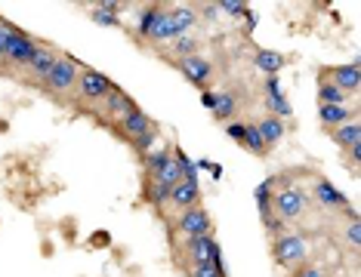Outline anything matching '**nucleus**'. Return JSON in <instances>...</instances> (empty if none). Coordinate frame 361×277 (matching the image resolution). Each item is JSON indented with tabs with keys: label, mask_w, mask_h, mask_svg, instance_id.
Returning a JSON list of instances; mask_svg holds the SVG:
<instances>
[{
	"label": "nucleus",
	"mask_w": 361,
	"mask_h": 277,
	"mask_svg": "<svg viewBox=\"0 0 361 277\" xmlns=\"http://www.w3.org/2000/svg\"><path fill=\"white\" fill-rule=\"evenodd\" d=\"M306 256H309V246H306V240L299 234H281V237H275L272 259L281 268H299L306 262Z\"/></svg>",
	"instance_id": "nucleus-1"
},
{
	"label": "nucleus",
	"mask_w": 361,
	"mask_h": 277,
	"mask_svg": "<svg viewBox=\"0 0 361 277\" xmlns=\"http://www.w3.org/2000/svg\"><path fill=\"white\" fill-rule=\"evenodd\" d=\"M179 71L186 74V80L192 86H201V90H204L210 74H213V65L204 59V55H188V59H179Z\"/></svg>",
	"instance_id": "nucleus-8"
},
{
	"label": "nucleus",
	"mask_w": 361,
	"mask_h": 277,
	"mask_svg": "<svg viewBox=\"0 0 361 277\" xmlns=\"http://www.w3.org/2000/svg\"><path fill=\"white\" fill-rule=\"evenodd\" d=\"M216 96H219V92H210V90H204V96H201V105H204L207 111H213V108H216Z\"/></svg>",
	"instance_id": "nucleus-39"
},
{
	"label": "nucleus",
	"mask_w": 361,
	"mask_h": 277,
	"mask_svg": "<svg viewBox=\"0 0 361 277\" xmlns=\"http://www.w3.org/2000/svg\"><path fill=\"white\" fill-rule=\"evenodd\" d=\"M77 90H81V98L96 102V98H105L112 92V80L102 71H96V68H84L81 77H77Z\"/></svg>",
	"instance_id": "nucleus-5"
},
{
	"label": "nucleus",
	"mask_w": 361,
	"mask_h": 277,
	"mask_svg": "<svg viewBox=\"0 0 361 277\" xmlns=\"http://www.w3.org/2000/svg\"><path fill=\"white\" fill-rule=\"evenodd\" d=\"M90 16H93V22H96V25H102V28H118V25H121V18H118V16H112V12L99 10V6H93V10H90Z\"/></svg>",
	"instance_id": "nucleus-30"
},
{
	"label": "nucleus",
	"mask_w": 361,
	"mask_h": 277,
	"mask_svg": "<svg viewBox=\"0 0 361 277\" xmlns=\"http://www.w3.org/2000/svg\"><path fill=\"white\" fill-rule=\"evenodd\" d=\"M155 142H158V129L151 127V129H149V133H145V135H139V139H133V145L139 148V154H149V151H151V145H155Z\"/></svg>",
	"instance_id": "nucleus-32"
},
{
	"label": "nucleus",
	"mask_w": 361,
	"mask_h": 277,
	"mask_svg": "<svg viewBox=\"0 0 361 277\" xmlns=\"http://www.w3.org/2000/svg\"><path fill=\"white\" fill-rule=\"evenodd\" d=\"M330 83L336 86V90H343V92H355L358 90V83H361V68L355 65H340V68H334V71H330Z\"/></svg>",
	"instance_id": "nucleus-13"
},
{
	"label": "nucleus",
	"mask_w": 361,
	"mask_h": 277,
	"mask_svg": "<svg viewBox=\"0 0 361 277\" xmlns=\"http://www.w3.org/2000/svg\"><path fill=\"white\" fill-rule=\"evenodd\" d=\"M293 277H324V271L318 265H299V271Z\"/></svg>",
	"instance_id": "nucleus-37"
},
{
	"label": "nucleus",
	"mask_w": 361,
	"mask_h": 277,
	"mask_svg": "<svg viewBox=\"0 0 361 277\" xmlns=\"http://www.w3.org/2000/svg\"><path fill=\"white\" fill-rule=\"evenodd\" d=\"M186 250H188V256H192V265H204L213 259L219 243L213 234H201V237H186Z\"/></svg>",
	"instance_id": "nucleus-11"
},
{
	"label": "nucleus",
	"mask_w": 361,
	"mask_h": 277,
	"mask_svg": "<svg viewBox=\"0 0 361 277\" xmlns=\"http://www.w3.org/2000/svg\"><path fill=\"white\" fill-rule=\"evenodd\" d=\"M235 108H238L235 96H232V92H219V96H216V108H213V117H216L219 123L232 120V117H235Z\"/></svg>",
	"instance_id": "nucleus-24"
},
{
	"label": "nucleus",
	"mask_w": 361,
	"mask_h": 277,
	"mask_svg": "<svg viewBox=\"0 0 361 277\" xmlns=\"http://www.w3.org/2000/svg\"><path fill=\"white\" fill-rule=\"evenodd\" d=\"M7 34H10V25H0V62L7 59Z\"/></svg>",
	"instance_id": "nucleus-38"
},
{
	"label": "nucleus",
	"mask_w": 361,
	"mask_h": 277,
	"mask_svg": "<svg viewBox=\"0 0 361 277\" xmlns=\"http://www.w3.org/2000/svg\"><path fill=\"white\" fill-rule=\"evenodd\" d=\"M219 10L229 12V16H244V12H247V6H244V3H232V0H223V3H219Z\"/></svg>",
	"instance_id": "nucleus-36"
},
{
	"label": "nucleus",
	"mask_w": 361,
	"mask_h": 277,
	"mask_svg": "<svg viewBox=\"0 0 361 277\" xmlns=\"http://www.w3.org/2000/svg\"><path fill=\"white\" fill-rule=\"evenodd\" d=\"M349 154H352V160H358V157H361V142H358V145L349 148Z\"/></svg>",
	"instance_id": "nucleus-40"
},
{
	"label": "nucleus",
	"mask_w": 361,
	"mask_h": 277,
	"mask_svg": "<svg viewBox=\"0 0 361 277\" xmlns=\"http://www.w3.org/2000/svg\"><path fill=\"white\" fill-rule=\"evenodd\" d=\"M38 49H40V43L32 40L25 31L10 28V34H7V62L10 65H28Z\"/></svg>",
	"instance_id": "nucleus-3"
},
{
	"label": "nucleus",
	"mask_w": 361,
	"mask_h": 277,
	"mask_svg": "<svg viewBox=\"0 0 361 277\" xmlns=\"http://www.w3.org/2000/svg\"><path fill=\"white\" fill-rule=\"evenodd\" d=\"M121 133L127 135V139H139V135H145L151 129V120H149V114L145 111H139V108H133V111H127L124 117H121Z\"/></svg>",
	"instance_id": "nucleus-12"
},
{
	"label": "nucleus",
	"mask_w": 361,
	"mask_h": 277,
	"mask_svg": "<svg viewBox=\"0 0 361 277\" xmlns=\"http://www.w3.org/2000/svg\"><path fill=\"white\" fill-rule=\"evenodd\" d=\"M198 197H201V188H198V179H182L170 188V203L176 209H188V207H198Z\"/></svg>",
	"instance_id": "nucleus-9"
},
{
	"label": "nucleus",
	"mask_w": 361,
	"mask_h": 277,
	"mask_svg": "<svg viewBox=\"0 0 361 277\" xmlns=\"http://www.w3.org/2000/svg\"><path fill=\"white\" fill-rule=\"evenodd\" d=\"M225 135H229L232 142H238V145H244V123H229V127H225Z\"/></svg>",
	"instance_id": "nucleus-34"
},
{
	"label": "nucleus",
	"mask_w": 361,
	"mask_h": 277,
	"mask_svg": "<svg viewBox=\"0 0 361 277\" xmlns=\"http://www.w3.org/2000/svg\"><path fill=\"white\" fill-rule=\"evenodd\" d=\"M346 240H349V246H352V250H358V246H361V222H358V219L349 222V228H346Z\"/></svg>",
	"instance_id": "nucleus-33"
},
{
	"label": "nucleus",
	"mask_w": 361,
	"mask_h": 277,
	"mask_svg": "<svg viewBox=\"0 0 361 277\" xmlns=\"http://www.w3.org/2000/svg\"><path fill=\"white\" fill-rule=\"evenodd\" d=\"M170 53L188 59V55H198V37L195 34H179L176 40H170Z\"/></svg>",
	"instance_id": "nucleus-23"
},
{
	"label": "nucleus",
	"mask_w": 361,
	"mask_h": 277,
	"mask_svg": "<svg viewBox=\"0 0 361 277\" xmlns=\"http://www.w3.org/2000/svg\"><path fill=\"white\" fill-rule=\"evenodd\" d=\"M262 225H266V231L272 234V237H281V234H287V222L278 219V215H266V219H262Z\"/></svg>",
	"instance_id": "nucleus-31"
},
{
	"label": "nucleus",
	"mask_w": 361,
	"mask_h": 277,
	"mask_svg": "<svg viewBox=\"0 0 361 277\" xmlns=\"http://www.w3.org/2000/svg\"><path fill=\"white\" fill-rule=\"evenodd\" d=\"M253 65L260 68L266 77H278V71L287 65V59L281 53H275V49H260V53L253 55Z\"/></svg>",
	"instance_id": "nucleus-15"
},
{
	"label": "nucleus",
	"mask_w": 361,
	"mask_h": 277,
	"mask_svg": "<svg viewBox=\"0 0 361 277\" xmlns=\"http://www.w3.org/2000/svg\"><path fill=\"white\" fill-rule=\"evenodd\" d=\"M266 108L272 111V117H281V120L293 114V108H290V102H287V96L281 92L278 77H266Z\"/></svg>",
	"instance_id": "nucleus-10"
},
{
	"label": "nucleus",
	"mask_w": 361,
	"mask_h": 277,
	"mask_svg": "<svg viewBox=\"0 0 361 277\" xmlns=\"http://www.w3.org/2000/svg\"><path fill=\"white\" fill-rule=\"evenodd\" d=\"M272 185L275 182H260L256 185V207H260V215L266 219V215H272Z\"/></svg>",
	"instance_id": "nucleus-27"
},
{
	"label": "nucleus",
	"mask_w": 361,
	"mask_h": 277,
	"mask_svg": "<svg viewBox=\"0 0 361 277\" xmlns=\"http://www.w3.org/2000/svg\"><path fill=\"white\" fill-rule=\"evenodd\" d=\"M77 77H81V68H77L75 59H62L59 55V62L53 65V71L44 77V83L50 86L53 92H69L71 86L77 83Z\"/></svg>",
	"instance_id": "nucleus-4"
},
{
	"label": "nucleus",
	"mask_w": 361,
	"mask_h": 277,
	"mask_svg": "<svg viewBox=\"0 0 361 277\" xmlns=\"http://www.w3.org/2000/svg\"><path fill=\"white\" fill-rule=\"evenodd\" d=\"M145 200H149V203H155V207H161V203H170V185H164V182H155V179H151V185H149V194H145Z\"/></svg>",
	"instance_id": "nucleus-29"
},
{
	"label": "nucleus",
	"mask_w": 361,
	"mask_h": 277,
	"mask_svg": "<svg viewBox=\"0 0 361 277\" xmlns=\"http://www.w3.org/2000/svg\"><path fill=\"white\" fill-rule=\"evenodd\" d=\"M161 6H145L142 12H139V18H136V34L139 37H149L151 31H155V25H158V18H161Z\"/></svg>",
	"instance_id": "nucleus-22"
},
{
	"label": "nucleus",
	"mask_w": 361,
	"mask_h": 277,
	"mask_svg": "<svg viewBox=\"0 0 361 277\" xmlns=\"http://www.w3.org/2000/svg\"><path fill=\"white\" fill-rule=\"evenodd\" d=\"M312 197H315V203H321V207H327V209H349L346 194H343L334 182H327V179H315Z\"/></svg>",
	"instance_id": "nucleus-7"
},
{
	"label": "nucleus",
	"mask_w": 361,
	"mask_h": 277,
	"mask_svg": "<svg viewBox=\"0 0 361 277\" xmlns=\"http://www.w3.org/2000/svg\"><path fill=\"white\" fill-rule=\"evenodd\" d=\"M272 209H275V215L284 222L299 219V215L306 213V194L299 188H293V185H287L278 194H272Z\"/></svg>",
	"instance_id": "nucleus-2"
},
{
	"label": "nucleus",
	"mask_w": 361,
	"mask_h": 277,
	"mask_svg": "<svg viewBox=\"0 0 361 277\" xmlns=\"http://www.w3.org/2000/svg\"><path fill=\"white\" fill-rule=\"evenodd\" d=\"M173 160V151L170 148H158V151H149L145 154V166H149V172H151V179L158 176V172L164 170V166Z\"/></svg>",
	"instance_id": "nucleus-25"
},
{
	"label": "nucleus",
	"mask_w": 361,
	"mask_h": 277,
	"mask_svg": "<svg viewBox=\"0 0 361 277\" xmlns=\"http://www.w3.org/2000/svg\"><path fill=\"white\" fill-rule=\"evenodd\" d=\"M334 142H336L340 148H352V145H358V142H361V127H358V123H352V120L343 123V127H336V129H334Z\"/></svg>",
	"instance_id": "nucleus-21"
},
{
	"label": "nucleus",
	"mask_w": 361,
	"mask_h": 277,
	"mask_svg": "<svg viewBox=\"0 0 361 277\" xmlns=\"http://www.w3.org/2000/svg\"><path fill=\"white\" fill-rule=\"evenodd\" d=\"M244 148L253 151V154H266L269 151V148L262 145L260 133H256V123H244Z\"/></svg>",
	"instance_id": "nucleus-28"
},
{
	"label": "nucleus",
	"mask_w": 361,
	"mask_h": 277,
	"mask_svg": "<svg viewBox=\"0 0 361 277\" xmlns=\"http://www.w3.org/2000/svg\"><path fill=\"white\" fill-rule=\"evenodd\" d=\"M176 228H179L186 237H201V234H210L213 222H210V213H207L204 207H188V209H182Z\"/></svg>",
	"instance_id": "nucleus-6"
},
{
	"label": "nucleus",
	"mask_w": 361,
	"mask_h": 277,
	"mask_svg": "<svg viewBox=\"0 0 361 277\" xmlns=\"http://www.w3.org/2000/svg\"><path fill=\"white\" fill-rule=\"evenodd\" d=\"M318 102L321 105H346V92L336 90L330 80H321V86H318Z\"/></svg>",
	"instance_id": "nucleus-26"
},
{
	"label": "nucleus",
	"mask_w": 361,
	"mask_h": 277,
	"mask_svg": "<svg viewBox=\"0 0 361 277\" xmlns=\"http://www.w3.org/2000/svg\"><path fill=\"white\" fill-rule=\"evenodd\" d=\"M256 133H260V139H262V145H278L281 139H284V120L281 117H272V114H266L260 123H256Z\"/></svg>",
	"instance_id": "nucleus-14"
},
{
	"label": "nucleus",
	"mask_w": 361,
	"mask_h": 277,
	"mask_svg": "<svg viewBox=\"0 0 361 277\" xmlns=\"http://www.w3.org/2000/svg\"><path fill=\"white\" fill-rule=\"evenodd\" d=\"M192 277H223V274H216L213 265L204 262V265H192Z\"/></svg>",
	"instance_id": "nucleus-35"
},
{
	"label": "nucleus",
	"mask_w": 361,
	"mask_h": 277,
	"mask_svg": "<svg viewBox=\"0 0 361 277\" xmlns=\"http://www.w3.org/2000/svg\"><path fill=\"white\" fill-rule=\"evenodd\" d=\"M170 16H173V25L179 34H192V28L198 25V12H195L192 6H173Z\"/></svg>",
	"instance_id": "nucleus-19"
},
{
	"label": "nucleus",
	"mask_w": 361,
	"mask_h": 277,
	"mask_svg": "<svg viewBox=\"0 0 361 277\" xmlns=\"http://www.w3.org/2000/svg\"><path fill=\"white\" fill-rule=\"evenodd\" d=\"M59 62V55L53 53V49H47V47H40L38 53H34V59L28 62V68H32L34 74H38V77H47V74L53 71V65H56Z\"/></svg>",
	"instance_id": "nucleus-18"
},
{
	"label": "nucleus",
	"mask_w": 361,
	"mask_h": 277,
	"mask_svg": "<svg viewBox=\"0 0 361 277\" xmlns=\"http://www.w3.org/2000/svg\"><path fill=\"white\" fill-rule=\"evenodd\" d=\"M318 117H321L324 127L336 129V127H343V123L352 120V111H349L346 105H321V108H318Z\"/></svg>",
	"instance_id": "nucleus-16"
},
{
	"label": "nucleus",
	"mask_w": 361,
	"mask_h": 277,
	"mask_svg": "<svg viewBox=\"0 0 361 277\" xmlns=\"http://www.w3.org/2000/svg\"><path fill=\"white\" fill-rule=\"evenodd\" d=\"M176 37H179V31H176V25H173V16H170V10H164L161 18H158V25H155V31L149 34V40L170 43V40H176Z\"/></svg>",
	"instance_id": "nucleus-17"
},
{
	"label": "nucleus",
	"mask_w": 361,
	"mask_h": 277,
	"mask_svg": "<svg viewBox=\"0 0 361 277\" xmlns=\"http://www.w3.org/2000/svg\"><path fill=\"white\" fill-rule=\"evenodd\" d=\"M105 102H108V114H112V117H118V120L127 114V111H133V108H136V105H133L130 98H127V92H121L118 86H112V92L105 96Z\"/></svg>",
	"instance_id": "nucleus-20"
}]
</instances>
